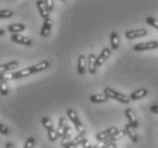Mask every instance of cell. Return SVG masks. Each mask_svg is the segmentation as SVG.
I'll list each match as a JSON object with an SVG mask.
<instances>
[{
    "mask_svg": "<svg viewBox=\"0 0 158 148\" xmlns=\"http://www.w3.org/2000/svg\"><path fill=\"white\" fill-rule=\"evenodd\" d=\"M13 16V11L9 9H0V18H9Z\"/></svg>",
    "mask_w": 158,
    "mask_h": 148,
    "instance_id": "cell-28",
    "label": "cell"
},
{
    "mask_svg": "<svg viewBox=\"0 0 158 148\" xmlns=\"http://www.w3.org/2000/svg\"><path fill=\"white\" fill-rule=\"evenodd\" d=\"M101 148H117V146H116V144H108V145H105L104 142H102V147Z\"/></svg>",
    "mask_w": 158,
    "mask_h": 148,
    "instance_id": "cell-34",
    "label": "cell"
},
{
    "mask_svg": "<svg viewBox=\"0 0 158 148\" xmlns=\"http://www.w3.org/2000/svg\"><path fill=\"white\" fill-rule=\"evenodd\" d=\"M66 114L69 116V119L73 122V124L75 126V130L77 131L80 134H85V129H84L83 124L81 123V121H80L79 116H77V114L75 113V111L67 109V111H66Z\"/></svg>",
    "mask_w": 158,
    "mask_h": 148,
    "instance_id": "cell-2",
    "label": "cell"
},
{
    "mask_svg": "<svg viewBox=\"0 0 158 148\" xmlns=\"http://www.w3.org/2000/svg\"><path fill=\"white\" fill-rule=\"evenodd\" d=\"M10 40L15 44H19L23 46H31V44H32V40L24 36H21V34H13L10 36Z\"/></svg>",
    "mask_w": 158,
    "mask_h": 148,
    "instance_id": "cell-8",
    "label": "cell"
},
{
    "mask_svg": "<svg viewBox=\"0 0 158 148\" xmlns=\"http://www.w3.org/2000/svg\"><path fill=\"white\" fill-rule=\"evenodd\" d=\"M110 53H111V50L109 49V48H104V49L101 50L100 55H99L97 58V65L98 66L102 65L105 61H106V59L110 56Z\"/></svg>",
    "mask_w": 158,
    "mask_h": 148,
    "instance_id": "cell-17",
    "label": "cell"
},
{
    "mask_svg": "<svg viewBox=\"0 0 158 148\" xmlns=\"http://www.w3.org/2000/svg\"><path fill=\"white\" fill-rule=\"evenodd\" d=\"M86 57L84 55H81L79 57V61H77V72H79L80 75H84L85 73V69H86Z\"/></svg>",
    "mask_w": 158,
    "mask_h": 148,
    "instance_id": "cell-18",
    "label": "cell"
},
{
    "mask_svg": "<svg viewBox=\"0 0 158 148\" xmlns=\"http://www.w3.org/2000/svg\"><path fill=\"white\" fill-rule=\"evenodd\" d=\"M108 98L105 95H91L90 96V101L91 103H96V104H100V103H106Z\"/></svg>",
    "mask_w": 158,
    "mask_h": 148,
    "instance_id": "cell-24",
    "label": "cell"
},
{
    "mask_svg": "<svg viewBox=\"0 0 158 148\" xmlns=\"http://www.w3.org/2000/svg\"><path fill=\"white\" fill-rule=\"evenodd\" d=\"M51 26H52V21H51V18H47V19H44L43 21V24H42V27H41V31H40V34L42 36H48L50 34V30H51Z\"/></svg>",
    "mask_w": 158,
    "mask_h": 148,
    "instance_id": "cell-12",
    "label": "cell"
},
{
    "mask_svg": "<svg viewBox=\"0 0 158 148\" xmlns=\"http://www.w3.org/2000/svg\"><path fill=\"white\" fill-rule=\"evenodd\" d=\"M48 138H49V140L51 141V142H55V141L58 139V134H57V130H51L48 132Z\"/></svg>",
    "mask_w": 158,
    "mask_h": 148,
    "instance_id": "cell-29",
    "label": "cell"
},
{
    "mask_svg": "<svg viewBox=\"0 0 158 148\" xmlns=\"http://www.w3.org/2000/svg\"><path fill=\"white\" fill-rule=\"evenodd\" d=\"M104 95L107 98H111V99H115L117 101H121L122 104H129L130 103V96H126L124 94H121L118 91L114 90L109 87H106L104 89Z\"/></svg>",
    "mask_w": 158,
    "mask_h": 148,
    "instance_id": "cell-1",
    "label": "cell"
},
{
    "mask_svg": "<svg viewBox=\"0 0 158 148\" xmlns=\"http://www.w3.org/2000/svg\"><path fill=\"white\" fill-rule=\"evenodd\" d=\"M125 132H126V134L129 136V138H130V140L132 141V142H138V134H137V132H135V129L133 128L130 123H127L125 125Z\"/></svg>",
    "mask_w": 158,
    "mask_h": 148,
    "instance_id": "cell-14",
    "label": "cell"
},
{
    "mask_svg": "<svg viewBox=\"0 0 158 148\" xmlns=\"http://www.w3.org/2000/svg\"><path fill=\"white\" fill-rule=\"evenodd\" d=\"M35 5H36V7H38L39 14L41 15V17H42L43 19L49 18V11H48V9H47L46 1H44V0H38V1H35Z\"/></svg>",
    "mask_w": 158,
    "mask_h": 148,
    "instance_id": "cell-7",
    "label": "cell"
},
{
    "mask_svg": "<svg viewBox=\"0 0 158 148\" xmlns=\"http://www.w3.org/2000/svg\"><path fill=\"white\" fill-rule=\"evenodd\" d=\"M6 148H15V146L11 144V142H7V144H6Z\"/></svg>",
    "mask_w": 158,
    "mask_h": 148,
    "instance_id": "cell-35",
    "label": "cell"
},
{
    "mask_svg": "<svg viewBox=\"0 0 158 148\" xmlns=\"http://www.w3.org/2000/svg\"><path fill=\"white\" fill-rule=\"evenodd\" d=\"M67 128L69 125L66 124V119L65 117H60L59 119V122H58V128H57V134H58V138H63V136L65 134L66 130H67Z\"/></svg>",
    "mask_w": 158,
    "mask_h": 148,
    "instance_id": "cell-16",
    "label": "cell"
},
{
    "mask_svg": "<svg viewBox=\"0 0 158 148\" xmlns=\"http://www.w3.org/2000/svg\"><path fill=\"white\" fill-rule=\"evenodd\" d=\"M110 46L113 50H117L119 48V36L117 32H111L110 34Z\"/></svg>",
    "mask_w": 158,
    "mask_h": 148,
    "instance_id": "cell-21",
    "label": "cell"
},
{
    "mask_svg": "<svg viewBox=\"0 0 158 148\" xmlns=\"http://www.w3.org/2000/svg\"><path fill=\"white\" fill-rule=\"evenodd\" d=\"M41 123H42V125L46 128V130H47L48 132L55 129L54 125H52V123H51V121H50V119H49L48 116H43L42 119H41Z\"/></svg>",
    "mask_w": 158,
    "mask_h": 148,
    "instance_id": "cell-25",
    "label": "cell"
},
{
    "mask_svg": "<svg viewBox=\"0 0 158 148\" xmlns=\"http://www.w3.org/2000/svg\"><path fill=\"white\" fill-rule=\"evenodd\" d=\"M4 79H6V75H0V81H1V80H4Z\"/></svg>",
    "mask_w": 158,
    "mask_h": 148,
    "instance_id": "cell-37",
    "label": "cell"
},
{
    "mask_svg": "<svg viewBox=\"0 0 158 148\" xmlns=\"http://www.w3.org/2000/svg\"><path fill=\"white\" fill-rule=\"evenodd\" d=\"M124 113H125V116L127 117V120H129L130 124H131L134 129H138V128H139V121H138L137 116H135V114L133 112V109L126 108Z\"/></svg>",
    "mask_w": 158,
    "mask_h": 148,
    "instance_id": "cell-10",
    "label": "cell"
},
{
    "mask_svg": "<svg viewBox=\"0 0 158 148\" xmlns=\"http://www.w3.org/2000/svg\"><path fill=\"white\" fill-rule=\"evenodd\" d=\"M146 23H147V24H149L150 26H152V27H155V29L158 30V19H157V18L149 16V17L146 18Z\"/></svg>",
    "mask_w": 158,
    "mask_h": 148,
    "instance_id": "cell-27",
    "label": "cell"
},
{
    "mask_svg": "<svg viewBox=\"0 0 158 148\" xmlns=\"http://www.w3.org/2000/svg\"><path fill=\"white\" fill-rule=\"evenodd\" d=\"M8 91H9V88H8V83L7 80L4 79L0 81V95L1 96H7Z\"/></svg>",
    "mask_w": 158,
    "mask_h": 148,
    "instance_id": "cell-26",
    "label": "cell"
},
{
    "mask_svg": "<svg viewBox=\"0 0 158 148\" xmlns=\"http://www.w3.org/2000/svg\"><path fill=\"white\" fill-rule=\"evenodd\" d=\"M35 73V70L33 66H29V67H25V69L23 70H19L17 72H14L11 73L10 75L6 76V80L7 79H22V78H26V76L29 75H32Z\"/></svg>",
    "mask_w": 158,
    "mask_h": 148,
    "instance_id": "cell-3",
    "label": "cell"
},
{
    "mask_svg": "<svg viewBox=\"0 0 158 148\" xmlns=\"http://www.w3.org/2000/svg\"><path fill=\"white\" fill-rule=\"evenodd\" d=\"M126 136V132L125 130H118V132H116L114 136H111L109 139H107L106 141H104L105 145H108V144H115V141L119 140V139H122L123 137H125Z\"/></svg>",
    "mask_w": 158,
    "mask_h": 148,
    "instance_id": "cell-19",
    "label": "cell"
},
{
    "mask_svg": "<svg viewBox=\"0 0 158 148\" xmlns=\"http://www.w3.org/2000/svg\"><path fill=\"white\" fill-rule=\"evenodd\" d=\"M116 132H118V129H117L116 126H111V128H108L106 130L99 132V133L96 136V139H97V141H99V142H104V141H106L107 139H109L111 136H114Z\"/></svg>",
    "mask_w": 158,
    "mask_h": 148,
    "instance_id": "cell-4",
    "label": "cell"
},
{
    "mask_svg": "<svg viewBox=\"0 0 158 148\" xmlns=\"http://www.w3.org/2000/svg\"><path fill=\"white\" fill-rule=\"evenodd\" d=\"M84 134H77L75 138H73L72 140L69 141V144H66L64 146V148H76L79 145H82V141L84 139Z\"/></svg>",
    "mask_w": 158,
    "mask_h": 148,
    "instance_id": "cell-15",
    "label": "cell"
},
{
    "mask_svg": "<svg viewBox=\"0 0 158 148\" xmlns=\"http://www.w3.org/2000/svg\"><path fill=\"white\" fill-rule=\"evenodd\" d=\"M150 111H151V112H152V113H155V114H158V105H157V104L151 105Z\"/></svg>",
    "mask_w": 158,
    "mask_h": 148,
    "instance_id": "cell-33",
    "label": "cell"
},
{
    "mask_svg": "<svg viewBox=\"0 0 158 148\" xmlns=\"http://www.w3.org/2000/svg\"><path fill=\"white\" fill-rule=\"evenodd\" d=\"M72 134H73V130L71 126H69L67 128V130H66V132H65V134L63 136V138H61V147H64L66 144H69V141H71V138H72Z\"/></svg>",
    "mask_w": 158,
    "mask_h": 148,
    "instance_id": "cell-23",
    "label": "cell"
},
{
    "mask_svg": "<svg viewBox=\"0 0 158 148\" xmlns=\"http://www.w3.org/2000/svg\"><path fill=\"white\" fill-rule=\"evenodd\" d=\"M148 96V89L146 88H140L138 90L133 91L132 94L130 95V99L131 100H138V99H141V98Z\"/></svg>",
    "mask_w": 158,
    "mask_h": 148,
    "instance_id": "cell-13",
    "label": "cell"
},
{
    "mask_svg": "<svg viewBox=\"0 0 158 148\" xmlns=\"http://www.w3.org/2000/svg\"><path fill=\"white\" fill-rule=\"evenodd\" d=\"M8 31L11 32L13 34H18V32H22L25 30V25L24 24H21V23H14V24H10L8 25Z\"/></svg>",
    "mask_w": 158,
    "mask_h": 148,
    "instance_id": "cell-20",
    "label": "cell"
},
{
    "mask_svg": "<svg viewBox=\"0 0 158 148\" xmlns=\"http://www.w3.org/2000/svg\"><path fill=\"white\" fill-rule=\"evenodd\" d=\"M18 67V61H11L9 63H6V64H2L0 65V75H5V73L9 72L11 70L17 69Z\"/></svg>",
    "mask_w": 158,
    "mask_h": 148,
    "instance_id": "cell-11",
    "label": "cell"
},
{
    "mask_svg": "<svg viewBox=\"0 0 158 148\" xmlns=\"http://www.w3.org/2000/svg\"><path fill=\"white\" fill-rule=\"evenodd\" d=\"M5 34V31L2 29H0V36H4Z\"/></svg>",
    "mask_w": 158,
    "mask_h": 148,
    "instance_id": "cell-36",
    "label": "cell"
},
{
    "mask_svg": "<svg viewBox=\"0 0 158 148\" xmlns=\"http://www.w3.org/2000/svg\"><path fill=\"white\" fill-rule=\"evenodd\" d=\"M34 144H35V139L33 137H30L26 139V142H25V146L24 148H33L34 147Z\"/></svg>",
    "mask_w": 158,
    "mask_h": 148,
    "instance_id": "cell-30",
    "label": "cell"
},
{
    "mask_svg": "<svg viewBox=\"0 0 158 148\" xmlns=\"http://www.w3.org/2000/svg\"><path fill=\"white\" fill-rule=\"evenodd\" d=\"M33 67H34V70H35V73L42 72V71H44V70H47L50 67V61H40V63H38L36 65H34Z\"/></svg>",
    "mask_w": 158,
    "mask_h": 148,
    "instance_id": "cell-22",
    "label": "cell"
},
{
    "mask_svg": "<svg viewBox=\"0 0 158 148\" xmlns=\"http://www.w3.org/2000/svg\"><path fill=\"white\" fill-rule=\"evenodd\" d=\"M97 56L94 54H91L89 55V57H88V70H89L90 74H92L94 75V73H96V71H97Z\"/></svg>",
    "mask_w": 158,
    "mask_h": 148,
    "instance_id": "cell-9",
    "label": "cell"
},
{
    "mask_svg": "<svg viewBox=\"0 0 158 148\" xmlns=\"http://www.w3.org/2000/svg\"><path fill=\"white\" fill-rule=\"evenodd\" d=\"M148 34V31L146 29H139V30H132V31H127L125 32L126 39H137V38H142Z\"/></svg>",
    "mask_w": 158,
    "mask_h": 148,
    "instance_id": "cell-6",
    "label": "cell"
},
{
    "mask_svg": "<svg viewBox=\"0 0 158 148\" xmlns=\"http://www.w3.org/2000/svg\"><path fill=\"white\" fill-rule=\"evenodd\" d=\"M9 132H10L9 128L7 125H5V124H2V123H0V133L7 136V134H9Z\"/></svg>",
    "mask_w": 158,
    "mask_h": 148,
    "instance_id": "cell-31",
    "label": "cell"
},
{
    "mask_svg": "<svg viewBox=\"0 0 158 148\" xmlns=\"http://www.w3.org/2000/svg\"><path fill=\"white\" fill-rule=\"evenodd\" d=\"M158 48V41H148V42H142V44H135L133 49L135 51H146V50H154Z\"/></svg>",
    "mask_w": 158,
    "mask_h": 148,
    "instance_id": "cell-5",
    "label": "cell"
},
{
    "mask_svg": "<svg viewBox=\"0 0 158 148\" xmlns=\"http://www.w3.org/2000/svg\"><path fill=\"white\" fill-rule=\"evenodd\" d=\"M46 5H47V9L49 13L54 11V1L52 0H46Z\"/></svg>",
    "mask_w": 158,
    "mask_h": 148,
    "instance_id": "cell-32",
    "label": "cell"
}]
</instances>
